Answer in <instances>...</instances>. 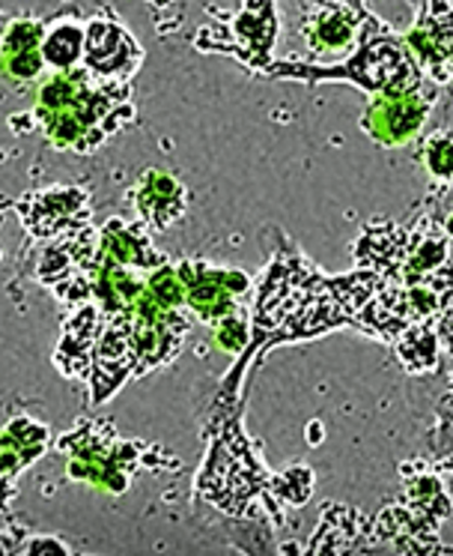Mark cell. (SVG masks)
Returning a JSON list of instances; mask_svg holds the SVG:
<instances>
[{"instance_id": "1", "label": "cell", "mask_w": 453, "mask_h": 556, "mask_svg": "<svg viewBox=\"0 0 453 556\" xmlns=\"http://www.w3.org/2000/svg\"><path fill=\"white\" fill-rule=\"evenodd\" d=\"M131 111L126 81H102L87 70H60L36 93L34 117L57 150L90 153Z\"/></svg>"}, {"instance_id": "2", "label": "cell", "mask_w": 453, "mask_h": 556, "mask_svg": "<svg viewBox=\"0 0 453 556\" xmlns=\"http://www.w3.org/2000/svg\"><path fill=\"white\" fill-rule=\"evenodd\" d=\"M262 75L269 78H298V81H349L367 93H400L415 90L427 78L417 66L415 54L409 51L405 39L393 34V27L381 25L376 15L364 18L355 49L344 63H272Z\"/></svg>"}, {"instance_id": "3", "label": "cell", "mask_w": 453, "mask_h": 556, "mask_svg": "<svg viewBox=\"0 0 453 556\" xmlns=\"http://www.w3.org/2000/svg\"><path fill=\"white\" fill-rule=\"evenodd\" d=\"M200 488L215 506L226 508L230 515H245L242 508L250 496L262 491L272 494V479L262 472L260 460L254 458L236 422L226 425L212 443L209 460L200 472Z\"/></svg>"}, {"instance_id": "4", "label": "cell", "mask_w": 453, "mask_h": 556, "mask_svg": "<svg viewBox=\"0 0 453 556\" xmlns=\"http://www.w3.org/2000/svg\"><path fill=\"white\" fill-rule=\"evenodd\" d=\"M436 87L424 81L415 90H400V93H373L367 111L361 117V129L385 147H403L415 138L429 111L436 105Z\"/></svg>"}, {"instance_id": "5", "label": "cell", "mask_w": 453, "mask_h": 556, "mask_svg": "<svg viewBox=\"0 0 453 556\" xmlns=\"http://www.w3.org/2000/svg\"><path fill=\"white\" fill-rule=\"evenodd\" d=\"M177 269L185 281V305L200 324H218L226 315H236V296L250 288L248 276L238 269H215L203 261H182Z\"/></svg>"}, {"instance_id": "6", "label": "cell", "mask_w": 453, "mask_h": 556, "mask_svg": "<svg viewBox=\"0 0 453 556\" xmlns=\"http://www.w3.org/2000/svg\"><path fill=\"white\" fill-rule=\"evenodd\" d=\"M143 54L126 27L114 18H93L83 27V70L102 81H129Z\"/></svg>"}, {"instance_id": "7", "label": "cell", "mask_w": 453, "mask_h": 556, "mask_svg": "<svg viewBox=\"0 0 453 556\" xmlns=\"http://www.w3.org/2000/svg\"><path fill=\"white\" fill-rule=\"evenodd\" d=\"M15 210L22 213L24 228L46 240L83 228L90 222V198L75 186H54L46 192L24 194Z\"/></svg>"}, {"instance_id": "8", "label": "cell", "mask_w": 453, "mask_h": 556, "mask_svg": "<svg viewBox=\"0 0 453 556\" xmlns=\"http://www.w3.org/2000/svg\"><path fill=\"white\" fill-rule=\"evenodd\" d=\"M226 34H230V42L218 46V51H230L254 73H266L272 66V51L277 42L274 0H245Z\"/></svg>"}, {"instance_id": "9", "label": "cell", "mask_w": 453, "mask_h": 556, "mask_svg": "<svg viewBox=\"0 0 453 556\" xmlns=\"http://www.w3.org/2000/svg\"><path fill=\"white\" fill-rule=\"evenodd\" d=\"M370 15V13H367ZM367 15H358L346 7H320L305 18V42L316 61H337L340 54L355 49Z\"/></svg>"}, {"instance_id": "10", "label": "cell", "mask_w": 453, "mask_h": 556, "mask_svg": "<svg viewBox=\"0 0 453 556\" xmlns=\"http://www.w3.org/2000/svg\"><path fill=\"white\" fill-rule=\"evenodd\" d=\"M189 192L165 170H143L138 186V213L155 230L170 228L173 222L185 216Z\"/></svg>"}, {"instance_id": "11", "label": "cell", "mask_w": 453, "mask_h": 556, "mask_svg": "<svg viewBox=\"0 0 453 556\" xmlns=\"http://www.w3.org/2000/svg\"><path fill=\"white\" fill-rule=\"evenodd\" d=\"M48 448V428L34 422V419H12L3 431H0V479L12 484V479L30 467L42 452Z\"/></svg>"}, {"instance_id": "12", "label": "cell", "mask_w": 453, "mask_h": 556, "mask_svg": "<svg viewBox=\"0 0 453 556\" xmlns=\"http://www.w3.org/2000/svg\"><path fill=\"white\" fill-rule=\"evenodd\" d=\"M393 353L403 365L409 375H424V371H432L436 363H439V332L432 329L429 320H417V324H409L405 329H400L391 339Z\"/></svg>"}, {"instance_id": "13", "label": "cell", "mask_w": 453, "mask_h": 556, "mask_svg": "<svg viewBox=\"0 0 453 556\" xmlns=\"http://www.w3.org/2000/svg\"><path fill=\"white\" fill-rule=\"evenodd\" d=\"M42 58L57 73L78 66V61L83 58V27H78L75 22H63V25L51 27L42 37Z\"/></svg>"}, {"instance_id": "14", "label": "cell", "mask_w": 453, "mask_h": 556, "mask_svg": "<svg viewBox=\"0 0 453 556\" xmlns=\"http://www.w3.org/2000/svg\"><path fill=\"white\" fill-rule=\"evenodd\" d=\"M420 159L427 165L429 177L432 180L451 186L453 182V132L448 129H439L424 138V147H420Z\"/></svg>"}, {"instance_id": "15", "label": "cell", "mask_w": 453, "mask_h": 556, "mask_svg": "<svg viewBox=\"0 0 453 556\" xmlns=\"http://www.w3.org/2000/svg\"><path fill=\"white\" fill-rule=\"evenodd\" d=\"M412 27L441 42H453V0H424Z\"/></svg>"}, {"instance_id": "16", "label": "cell", "mask_w": 453, "mask_h": 556, "mask_svg": "<svg viewBox=\"0 0 453 556\" xmlns=\"http://www.w3.org/2000/svg\"><path fill=\"white\" fill-rule=\"evenodd\" d=\"M310 491H313V472L308 467H289L281 476H272V494L286 500L289 506H301V503H308Z\"/></svg>"}, {"instance_id": "17", "label": "cell", "mask_w": 453, "mask_h": 556, "mask_svg": "<svg viewBox=\"0 0 453 556\" xmlns=\"http://www.w3.org/2000/svg\"><path fill=\"white\" fill-rule=\"evenodd\" d=\"M42 37H46V27L39 25V22H34V18H18V22L7 25V30L0 34V54L42 49Z\"/></svg>"}, {"instance_id": "18", "label": "cell", "mask_w": 453, "mask_h": 556, "mask_svg": "<svg viewBox=\"0 0 453 556\" xmlns=\"http://www.w3.org/2000/svg\"><path fill=\"white\" fill-rule=\"evenodd\" d=\"M42 66H46L42 49L0 54V73L7 75L10 81H34L42 73Z\"/></svg>"}, {"instance_id": "19", "label": "cell", "mask_w": 453, "mask_h": 556, "mask_svg": "<svg viewBox=\"0 0 453 556\" xmlns=\"http://www.w3.org/2000/svg\"><path fill=\"white\" fill-rule=\"evenodd\" d=\"M215 341H218V348L226 353H238L245 344H250L248 327H245V320L236 315H226L224 320H218V327H215Z\"/></svg>"}, {"instance_id": "20", "label": "cell", "mask_w": 453, "mask_h": 556, "mask_svg": "<svg viewBox=\"0 0 453 556\" xmlns=\"http://www.w3.org/2000/svg\"><path fill=\"white\" fill-rule=\"evenodd\" d=\"M18 554H72V547L63 542H54V539H39L36 535V542H27L18 547Z\"/></svg>"}, {"instance_id": "21", "label": "cell", "mask_w": 453, "mask_h": 556, "mask_svg": "<svg viewBox=\"0 0 453 556\" xmlns=\"http://www.w3.org/2000/svg\"><path fill=\"white\" fill-rule=\"evenodd\" d=\"M320 7H346V10H352L358 15H367V7H364V0H316Z\"/></svg>"}, {"instance_id": "22", "label": "cell", "mask_w": 453, "mask_h": 556, "mask_svg": "<svg viewBox=\"0 0 453 556\" xmlns=\"http://www.w3.org/2000/svg\"><path fill=\"white\" fill-rule=\"evenodd\" d=\"M308 443H310V446H320V443H322V422H310L308 425Z\"/></svg>"}, {"instance_id": "23", "label": "cell", "mask_w": 453, "mask_h": 556, "mask_svg": "<svg viewBox=\"0 0 453 556\" xmlns=\"http://www.w3.org/2000/svg\"><path fill=\"white\" fill-rule=\"evenodd\" d=\"M441 228H444V233H448V237H451V242H453V210L448 213V218H444V225H441Z\"/></svg>"}, {"instance_id": "24", "label": "cell", "mask_w": 453, "mask_h": 556, "mask_svg": "<svg viewBox=\"0 0 453 556\" xmlns=\"http://www.w3.org/2000/svg\"><path fill=\"white\" fill-rule=\"evenodd\" d=\"M3 488H10V484L3 482V479H0V508L7 506V500H3Z\"/></svg>"}, {"instance_id": "25", "label": "cell", "mask_w": 453, "mask_h": 556, "mask_svg": "<svg viewBox=\"0 0 453 556\" xmlns=\"http://www.w3.org/2000/svg\"><path fill=\"white\" fill-rule=\"evenodd\" d=\"M444 407H453V387L451 392H448V399H444Z\"/></svg>"}, {"instance_id": "26", "label": "cell", "mask_w": 453, "mask_h": 556, "mask_svg": "<svg viewBox=\"0 0 453 556\" xmlns=\"http://www.w3.org/2000/svg\"><path fill=\"white\" fill-rule=\"evenodd\" d=\"M3 30H7V18L0 15V34H3Z\"/></svg>"}]
</instances>
